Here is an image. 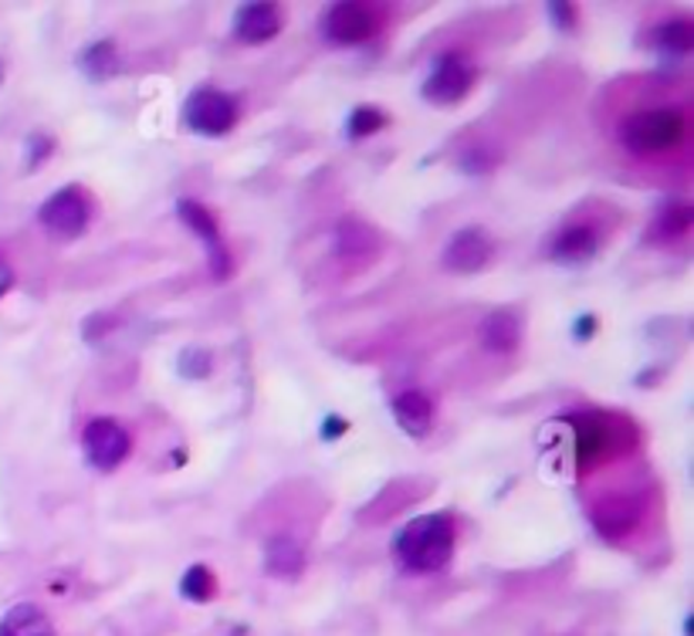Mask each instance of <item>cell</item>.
I'll use <instances>...</instances> for the list:
<instances>
[{
    "instance_id": "cell-20",
    "label": "cell",
    "mask_w": 694,
    "mask_h": 636,
    "mask_svg": "<svg viewBox=\"0 0 694 636\" xmlns=\"http://www.w3.org/2000/svg\"><path fill=\"white\" fill-rule=\"evenodd\" d=\"M336 254L343 261H369L377 254V231L356 218H346L336 227Z\"/></svg>"
},
{
    "instance_id": "cell-28",
    "label": "cell",
    "mask_w": 694,
    "mask_h": 636,
    "mask_svg": "<svg viewBox=\"0 0 694 636\" xmlns=\"http://www.w3.org/2000/svg\"><path fill=\"white\" fill-rule=\"evenodd\" d=\"M549 18H553V24H556L559 31H566V34H572V31L579 28V11H576V4H549Z\"/></svg>"
},
{
    "instance_id": "cell-30",
    "label": "cell",
    "mask_w": 694,
    "mask_h": 636,
    "mask_svg": "<svg viewBox=\"0 0 694 636\" xmlns=\"http://www.w3.org/2000/svg\"><path fill=\"white\" fill-rule=\"evenodd\" d=\"M349 431V420L346 416H339V413H329L326 420H323V431H318V434H323V441H339L343 434Z\"/></svg>"
},
{
    "instance_id": "cell-3",
    "label": "cell",
    "mask_w": 694,
    "mask_h": 636,
    "mask_svg": "<svg viewBox=\"0 0 694 636\" xmlns=\"http://www.w3.org/2000/svg\"><path fill=\"white\" fill-rule=\"evenodd\" d=\"M241 123V102L238 95L218 88V85H197L183 102V126L203 139H221L234 132Z\"/></svg>"
},
{
    "instance_id": "cell-10",
    "label": "cell",
    "mask_w": 694,
    "mask_h": 636,
    "mask_svg": "<svg viewBox=\"0 0 694 636\" xmlns=\"http://www.w3.org/2000/svg\"><path fill=\"white\" fill-rule=\"evenodd\" d=\"M600 247H603V231L597 227V221H566L546 241V257L566 264V268H576V264L593 261Z\"/></svg>"
},
{
    "instance_id": "cell-21",
    "label": "cell",
    "mask_w": 694,
    "mask_h": 636,
    "mask_svg": "<svg viewBox=\"0 0 694 636\" xmlns=\"http://www.w3.org/2000/svg\"><path fill=\"white\" fill-rule=\"evenodd\" d=\"M694 224V210L687 200H671L658 210V218L651 224V241L658 244H674V241H684L687 231Z\"/></svg>"
},
{
    "instance_id": "cell-12",
    "label": "cell",
    "mask_w": 694,
    "mask_h": 636,
    "mask_svg": "<svg viewBox=\"0 0 694 636\" xmlns=\"http://www.w3.org/2000/svg\"><path fill=\"white\" fill-rule=\"evenodd\" d=\"M572 420V437H576V460L582 467L597 464L607 457L617 444V423L603 413H576Z\"/></svg>"
},
{
    "instance_id": "cell-25",
    "label": "cell",
    "mask_w": 694,
    "mask_h": 636,
    "mask_svg": "<svg viewBox=\"0 0 694 636\" xmlns=\"http://www.w3.org/2000/svg\"><path fill=\"white\" fill-rule=\"evenodd\" d=\"M180 377L183 380H203L210 369H213V359H210V349H200V346H190L180 352Z\"/></svg>"
},
{
    "instance_id": "cell-11",
    "label": "cell",
    "mask_w": 694,
    "mask_h": 636,
    "mask_svg": "<svg viewBox=\"0 0 694 636\" xmlns=\"http://www.w3.org/2000/svg\"><path fill=\"white\" fill-rule=\"evenodd\" d=\"M285 28V11L278 4H269V0H251V4H241L234 11V38L248 47L269 44L282 34Z\"/></svg>"
},
{
    "instance_id": "cell-2",
    "label": "cell",
    "mask_w": 694,
    "mask_h": 636,
    "mask_svg": "<svg viewBox=\"0 0 694 636\" xmlns=\"http://www.w3.org/2000/svg\"><path fill=\"white\" fill-rule=\"evenodd\" d=\"M620 146L637 159H654L671 149H677L687 136V113L684 105L674 102H654L640 105L620 119Z\"/></svg>"
},
{
    "instance_id": "cell-24",
    "label": "cell",
    "mask_w": 694,
    "mask_h": 636,
    "mask_svg": "<svg viewBox=\"0 0 694 636\" xmlns=\"http://www.w3.org/2000/svg\"><path fill=\"white\" fill-rule=\"evenodd\" d=\"M387 126H390V116H387L383 105L362 102V105H356V109L349 113V119H346V136L353 142H362V139H372L377 132H383Z\"/></svg>"
},
{
    "instance_id": "cell-29",
    "label": "cell",
    "mask_w": 694,
    "mask_h": 636,
    "mask_svg": "<svg viewBox=\"0 0 694 636\" xmlns=\"http://www.w3.org/2000/svg\"><path fill=\"white\" fill-rule=\"evenodd\" d=\"M597 329H600V318L593 311L590 315H579L576 322H572V339L576 342H590L597 336Z\"/></svg>"
},
{
    "instance_id": "cell-23",
    "label": "cell",
    "mask_w": 694,
    "mask_h": 636,
    "mask_svg": "<svg viewBox=\"0 0 694 636\" xmlns=\"http://www.w3.org/2000/svg\"><path fill=\"white\" fill-rule=\"evenodd\" d=\"M221 593V582H218V572L203 562H193L183 575H180V596L190 600V603H210L213 596Z\"/></svg>"
},
{
    "instance_id": "cell-9",
    "label": "cell",
    "mask_w": 694,
    "mask_h": 636,
    "mask_svg": "<svg viewBox=\"0 0 694 636\" xmlns=\"http://www.w3.org/2000/svg\"><path fill=\"white\" fill-rule=\"evenodd\" d=\"M495 237L485 231V227H461L458 234H451V241L444 244V254H441V264L444 272L451 275H477L482 268H488L492 257H495Z\"/></svg>"
},
{
    "instance_id": "cell-16",
    "label": "cell",
    "mask_w": 694,
    "mask_h": 636,
    "mask_svg": "<svg viewBox=\"0 0 694 636\" xmlns=\"http://www.w3.org/2000/svg\"><path fill=\"white\" fill-rule=\"evenodd\" d=\"M644 44L658 51L661 59H687L694 47V21L687 14H674L654 28H648Z\"/></svg>"
},
{
    "instance_id": "cell-17",
    "label": "cell",
    "mask_w": 694,
    "mask_h": 636,
    "mask_svg": "<svg viewBox=\"0 0 694 636\" xmlns=\"http://www.w3.org/2000/svg\"><path fill=\"white\" fill-rule=\"evenodd\" d=\"M593 528L607 539V542H620L627 539L633 528H637V501L633 498H603L597 508H593Z\"/></svg>"
},
{
    "instance_id": "cell-18",
    "label": "cell",
    "mask_w": 694,
    "mask_h": 636,
    "mask_svg": "<svg viewBox=\"0 0 694 636\" xmlns=\"http://www.w3.org/2000/svg\"><path fill=\"white\" fill-rule=\"evenodd\" d=\"M0 636H55V623L38 603H14L0 616Z\"/></svg>"
},
{
    "instance_id": "cell-4",
    "label": "cell",
    "mask_w": 694,
    "mask_h": 636,
    "mask_svg": "<svg viewBox=\"0 0 694 636\" xmlns=\"http://www.w3.org/2000/svg\"><path fill=\"white\" fill-rule=\"evenodd\" d=\"M95 218V197L82 183L59 187L41 206H38V224L59 241H75L92 227Z\"/></svg>"
},
{
    "instance_id": "cell-27",
    "label": "cell",
    "mask_w": 694,
    "mask_h": 636,
    "mask_svg": "<svg viewBox=\"0 0 694 636\" xmlns=\"http://www.w3.org/2000/svg\"><path fill=\"white\" fill-rule=\"evenodd\" d=\"M119 326V315H109V311H102V315H92V318H85V342H95V339H102V336H109L113 329Z\"/></svg>"
},
{
    "instance_id": "cell-15",
    "label": "cell",
    "mask_w": 694,
    "mask_h": 636,
    "mask_svg": "<svg viewBox=\"0 0 694 636\" xmlns=\"http://www.w3.org/2000/svg\"><path fill=\"white\" fill-rule=\"evenodd\" d=\"M264 569H269L272 579L295 582L308 569V552H305V545L295 536L282 532V536L264 542Z\"/></svg>"
},
{
    "instance_id": "cell-6",
    "label": "cell",
    "mask_w": 694,
    "mask_h": 636,
    "mask_svg": "<svg viewBox=\"0 0 694 636\" xmlns=\"http://www.w3.org/2000/svg\"><path fill=\"white\" fill-rule=\"evenodd\" d=\"M387 28V11L380 4H362V0H343V4H333L323 21H318V31L333 47H356L372 41Z\"/></svg>"
},
{
    "instance_id": "cell-8",
    "label": "cell",
    "mask_w": 694,
    "mask_h": 636,
    "mask_svg": "<svg viewBox=\"0 0 694 636\" xmlns=\"http://www.w3.org/2000/svg\"><path fill=\"white\" fill-rule=\"evenodd\" d=\"M133 454V434L123 427L116 416H92L82 431V457L88 467L113 474L119 470Z\"/></svg>"
},
{
    "instance_id": "cell-19",
    "label": "cell",
    "mask_w": 694,
    "mask_h": 636,
    "mask_svg": "<svg viewBox=\"0 0 694 636\" xmlns=\"http://www.w3.org/2000/svg\"><path fill=\"white\" fill-rule=\"evenodd\" d=\"M78 68L85 72L88 82H109L123 72V55L113 38H98L92 41L82 55H78Z\"/></svg>"
},
{
    "instance_id": "cell-5",
    "label": "cell",
    "mask_w": 694,
    "mask_h": 636,
    "mask_svg": "<svg viewBox=\"0 0 694 636\" xmlns=\"http://www.w3.org/2000/svg\"><path fill=\"white\" fill-rule=\"evenodd\" d=\"M477 85V62L464 47L438 51L431 59V75L423 78L420 95L431 105H458Z\"/></svg>"
},
{
    "instance_id": "cell-13",
    "label": "cell",
    "mask_w": 694,
    "mask_h": 636,
    "mask_svg": "<svg viewBox=\"0 0 694 636\" xmlns=\"http://www.w3.org/2000/svg\"><path fill=\"white\" fill-rule=\"evenodd\" d=\"M390 410H393V420L400 423V431L407 437H413V441L431 437L434 423H438V403L431 400V393L410 386V390H403V393L393 396Z\"/></svg>"
},
{
    "instance_id": "cell-26",
    "label": "cell",
    "mask_w": 694,
    "mask_h": 636,
    "mask_svg": "<svg viewBox=\"0 0 694 636\" xmlns=\"http://www.w3.org/2000/svg\"><path fill=\"white\" fill-rule=\"evenodd\" d=\"M55 149H59V139L51 136V132H31L28 136V167L31 170H38L41 163H48L51 156H55Z\"/></svg>"
},
{
    "instance_id": "cell-32",
    "label": "cell",
    "mask_w": 694,
    "mask_h": 636,
    "mask_svg": "<svg viewBox=\"0 0 694 636\" xmlns=\"http://www.w3.org/2000/svg\"><path fill=\"white\" fill-rule=\"evenodd\" d=\"M0 85H4V65H0Z\"/></svg>"
},
{
    "instance_id": "cell-7",
    "label": "cell",
    "mask_w": 694,
    "mask_h": 636,
    "mask_svg": "<svg viewBox=\"0 0 694 636\" xmlns=\"http://www.w3.org/2000/svg\"><path fill=\"white\" fill-rule=\"evenodd\" d=\"M177 218L183 221L187 231H193L200 237V244L207 251V272H210V278L213 282H228L234 275V254H231V247H228V241L221 234L218 214H213L207 203H200L193 197H183V200H177Z\"/></svg>"
},
{
    "instance_id": "cell-22",
    "label": "cell",
    "mask_w": 694,
    "mask_h": 636,
    "mask_svg": "<svg viewBox=\"0 0 694 636\" xmlns=\"http://www.w3.org/2000/svg\"><path fill=\"white\" fill-rule=\"evenodd\" d=\"M502 146L498 142H492V139H474V142H467V146H461V152H458V170L461 173H471V177H485V173H492V170H498L502 167Z\"/></svg>"
},
{
    "instance_id": "cell-1",
    "label": "cell",
    "mask_w": 694,
    "mask_h": 636,
    "mask_svg": "<svg viewBox=\"0 0 694 636\" xmlns=\"http://www.w3.org/2000/svg\"><path fill=\"white\" fill-rule=\"evenodd\" d=\"M458 549V518L451 511H427L410 518L393 536V562L407 575H438Z\"/></svg>"
},
{
    "instance_id": "cell-31",
    "label": "cell",
    "mask_w": 694,
    "mask_h": 636,
    "mask_svg": "<svg viewBox=\"0 0 694 636\" xmlns=\"http://www.w3.org/2000/svg\"><path fill=\"white\" fill-rule=\"evenodd\" d=\"M11 288H14V268L8 264V257L0 254V298H4Z\"/></svg>"
},
{
    "instance_id": "cell-14",
    "label": "cell",
    "mask_w": 694,
    "mask_h": 636,
    "mask_svg": "<svg viewBox=\"0 0 694 636\" xmlns=\"http://www.w3.org/2000/svg\"><path fill=\"white\" fill-rule=\"evenodd\" d=\"M477 336H482V346L495 356H512L518 346H522V336H525V322L518 308H495L482 329H477Z\"/></svg>"
}]
</instances>
